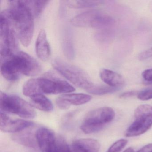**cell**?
<instances>
[{"label": "cell", "mask_w": 152, "mask_h": 152, "mask_svg": "<svg viewBox=\"0 0 152 152\" xmlns=\"http://www.w3.org/2000/svg\"><path fill=\"white\" fill-rule=\"evenodd\" d=\"M9 2V8L2 12L13 24L21 43L24 47H28L34 32V16L25 1H10Z\"/></svg>", "instance_id": "obj_1"}, {"label": "cell", "mask_w": 152, "mask_h": 152, "mask_svg": "<svg viewBox=\"0 0 152 152\" xmlns=\"http://www.w3.org/2000/svg\"><path fill=\"white\" fill-rule=\"evenodd\" d=\"M41 71L42 67L39 62L23 51L17 52L1 60V75L10 81L17 80L23 75L36 76Z\"/></svg>", "instance_id": "obj_2"}, {"label": "cell", "mask_w": 152, "mask_h": 152, "mask_svg": "<svg viewBox=\"0 0 152 152\" xmlns=\"http://www.w3.org/2000/svg\"><path fill=\"white\" fill-rule=\"evenodd\" d=\"M115 117V111L111 107L97 108L86 114L80 128L86 134L96 133L111 123Z\"/></svg>", "instance_id": "obj_3"}, {"label": "cell", "mask_w": 152, "mask_h": 152, "mask_svg": "<svg viewBox=\"0 0 152 152\" xmlns=\"http://www.w3.org/2000/svg\"><path fill=\"white\" fill-rule=\"evenodd\" d=\"M52 64L60 74L78 88L87 91L94 85L87 73L79 67L59 58L54 59Z\"/></svg>", "instance_id": "obj_4"}, {"label": "cell", "mask_w": 152, "mask_h": 152, "mask_svg": "<svg viewBox=\"0 0 152 152\" xmlns=\"http://www.w3.org/2000/svg\"><path fill=\"white\" fill-rule=\"evenodd\" d=\"M1 112L17 115L25 119H32L36 113L31 104L18 96L1 92Z\"/></svg>", "instance_id": "obj_5"}, {"label": "cell", "mask_w": 152, "mask_h": 152, "mask_svg": "<svg viewBox=\"0 0 152 152\" xmlns=\"http://www.w3.org/2000/svg\"><path fill=\"white\" fill-rule=\"evenodd\" d=\"M16 32L10 20L1 12L0 18V51L1 59H5L15 54L17 49Z\"/></svg>", "instance_id": "obj_6"}, {"label": "cell", "mask_w": 152, "mask_h": 152, "mask_svg": "<svg viewBox=\"0 0 152 152\" xmlns=\"http://www.w3.org/2000/svg\"><path fill=\"white\" fill-rule=\"evenodd\" d=\"M36 79L39 90L42 94H66L75 90L69 83L60 79L51 72H48L42 77Z\"/></svg>", "instance_id": "obj_7"}, {"label": "cell", "mask_w": 152, "mask_h": 152, "mask_svg": "<svg viewBox=\"0 0 152 152\" xmlns=\"http://www.w3.org/2000/svg\"><path fill=\"white\" fill-rule=\"evenodd\" d=\"M135 121L126 130V137L140 136L152 126V106L148 104L139 106L134 112Z\"/></svg>", "instance_id": "obj_8"}, {"label": "cell", "mask_w": 152, "mask_h": 152, "mask_svg": "<svg viewBox=\"0 0 152 152\" xmlns=\"http://www.w3.org/2000/svg\"><path fill=\"white\" fill-rule=\"evenodd\" d=\"M31 121L21 119H12L4 113L1 112L0 129L8 133H17L34 125Z\"/></svg>", "instance_id": "obj_9"}, {"label": "cell", "mask_w": 152, "mask_h": 152, "mask_svg": "<svg viewBox=\"0 0 152 152\" xmlns=\"http://www.w3.org/2000/svg\"><path fill=\"white\" fill-rule=\"evenodd\" d=\"M35 133L37 145L42 152H52L58 139L55 132L46 127H41Z\"/></svg>", "instance_id": "obj_10"}, {"label": "cell", "mask_w": 152, "mask_h": 152, "mask_svg": "<svg viewBox=\"0 0 152 152\" xmlns=\"http://www.w3.org/2000/svg\"><path fill=\"white\" fill-rule=\"evenodd\" d=\"M36 54L42 61L49 60L51 55L50 46L47 39L45 30L42 29L39 33L35 44Z\"/></svg>", "instance_id": "obj_11"}, {"label": "cell", "mask_w": 152, "mask_h": 152, "mask_svg": "<svg viewBox=\"0 0 152 152\" xmlns=\"http://www.w3.org/2000/svg\"><path fill=\"white\" fill-rule=\"evenodd\" d=\"M100 148L99 141L93 139H78L72 144V152H99Z\"/></svg>", "instance_id": "obj_12"}, {"label": "cell", "mask_w": 152, "mask_h": 152, "mask_svg": "<svg viewBox=\"0 0 152 152\" xmlns=\"http://www.w3.org/2000/svg\"><path fill=\"white\" fill-rule=\"evenodd\" d=\"M100 11L92 10L86 11L74 17L71 20L72 25L77 27H91Z\"/></svg>", "instance_id": "obj_13"}, {"label": "cell", "mask_w": 152, "mask_h": 152, "mask_svg": "<svg viewBox=\"0 0 152 152\" xmlns=\"http://www.w3.org/2000/svg\"><path fill=\"white\" fill-rule=\"evenodd\" d=\"M100 77L107 85L113 88H121L124 83V80L120 74L108 69H102L100 72Z\"/></svg>", "instance_id": "obj_14"}, {"label": "cell", "mask_w": 152, "mask_h": 152, "mask_svg": "<svg viewBox=\"0 0 152 152\" xmlns=\"http://www.w3.org/2000/svg\"><path fill=\"white\" fill-rule=\"evenodd\" d=\"M30 98L32 106L41 111L51 112L54 109L52 102L42 93L35 94Z\"/></svg>", "instance_id": "obj_15"}, {"label": "cell", "mask_w": 152, "mask_h": 152, "mask_svg": "<svg viewBox=\"0 0 152 152\" xmlns=\"http://www.w3.org/2000/svg\"><path fill=\"white\" fill-rule=\"evenodd\" d=\"M63 48L66 56L69 59L75 57V52L72 38V31L67 26H64L63 35Z\"/></svg>", "instance_id": "obj_16"}, {"label": "cell", "mask_w": 152, "mask_h": 152, "mask_svg": "<svg viewBox=\"0 0 152 152\" xmlns=\"http://www.w3.org/2000/svg\"><path fill=\"white\" fill-rule=\"evenodd\" d=\"M12 137L14 141L25 146L35 148L37 145L35 133L34 134L31 132L23 131L20 132L14 133Z\"/></svg>", "instance_id": "obj_17"}, {"label": "cell", "mask_w": 152, "mask_h": 152, "mask_svg": "<svg viewBox=\"0 0 152 152\" xmlns=\"http://www.w3.org/2000/svg\"><path fill=\"white\" fill-rule=\"evenodd\" d=\"M63 100L69 107L72 105H80L89 102L92 99V97L88 94L83 93H72L65 94L60 96Z\"/></svg>", "instance_id": "obj_18"}, {"label": "cell", "mask_w": 152, "mask_h": 152, "mask_svg": "<svg viewBox=\"0 0 152 152\" xmlns=\"http://www.w3.org/2000/svg\"><path fill=\"white\" fill-rule=\"evenodd\" d=\"M115 24V20L110 16L100 12L96 18L92 28L98 29H108Z\"/></svg>", "instance_id": "obj_19"}, {"label": "cell", "mask_w": 152, "mask_h": 152, "mask_svg": "<svg viewBox=\"0 0 152 152\" xmlns=\"http://www.w3.org/2000/svg\"><path fill=\"white\" fill-rule=\"evenodd\" d=\"M66 2L70 7L82 9L98 7L102 5L104 1H66Z\"/></svg>", "instance_id": "obj_20"}, {"label": "cell", "mask_w": 152, "mask_h": 152, "mask_svg": "<svg viewBox=\"0 0 152 152\" xmlns=\"http://www.w3.org/2000/svg\"><path fill=\"white\" fill-rule=\"evenodd\" d=\"M31 9L33 14L36 17H39L43 12L50 1H25Z\"/></svg>", "instance_id": "obj_21"}, {"label": "cell", "mask_w": 152, "mask_h": 152, "mask_svg": "<svg viewBox=\"0 0 152 152\" xmlns=\"http://www.w3.org/2000/svg\"><path fill=\"white\" fill-rule=\"evenodd\" d=\"M23 94L26 96L31 97L35 94L41 93L39 90L37 79H32L25 83L23 88Z\"/></svg>", "instance_id": "obj_22"}, {"label": "cell", "mask_w": 152, "mask_h": 152, "mask_svg": "<svg viewBox=\"0 0 152 152\" xmlns=\"http://www.w3.org/2000/svg\"><path fill=\"white\" fill-rule=\"evenodd\" d=\"M120 89V88L110 87L108 85H95L94 84L87 91L93 95H104L113 93Z\"/></svg>", "instance_id": "obj_23"}, {"label": "cell", "mask_w": 152, "mask_h": 152, "mask_svg": "<svg viewBox=\"0 0 152 152\" xmlns=\"http://www.w3.org/2000/svg\"><path fill=\"white\" fill-rule=\"evenodd\" d=\"M52 152H72L66 140L60 137H58L56 145Z\"/></svg>", "instance_id": "obj_24"}, {"label": "cell", "mask_w": 152, "mask_h": 152, "mask_svg": "<svg viewBox=\"0 0 152 152\" xmlns=\"http://www.w3.org/2000/svg\"><path fill=\"white\" fill-rule=\"evenodd\" d=\"M128 140L124 139H121L115 141L108 148L106 152H121L126 146Z\"/></svg>", "instance_id": "obj_25"}, {"label": "cell", "mask_w": 152, "mask_h": 152, "mask_svg": "<svg viewBox=\"0 0 152 152\" xmlns=\"http://www.w3.org/2000/svg\"><path fill=\"white\" fill-rule=\"evenodd\" d=\"M137 97L143 101L149 100L152 99V88L145 89L138 92Z\"/></svg>", "instance_id": "obj_26"}, {"label": "cell", "mask_w": 152, "mask_h": 152, "mask_svg": "<svg viewBox=\"0 0 152 152\" xmlns=\"http://www.w3.org/2000/svg\"><path fill=\"white\" fill-rule=\"evenodd\" d=\"M143 80L148 84H152V69H147L142 73Z\"/></svg>", "instance_id": "obj_27"}, {"label": "cell", "mask_w": 152, "mask_h": 152, "mask_svg": "<svg viewBox=\"0 0 152 152\" xmlns=\"http://www.w3.org/2000/svg\"><path fill=\"white\" fill-rule=\"evenodd\" d=\"M152 57V47L143 51L138 56L139 60H144Z\"/></svg>", "instance_id": "obj_28"}, {"label": "cell", "mask_w": 152, "mask_h": 152, "mask_svg": "<svg viewBox=\"0 0 152 152\" xmlns=\"http://www.w3.org/2000/svg\"><path fill=\"white\" fill-rule=\"evenodd\" d=\"M138 92L135 91H127V92H124L122 93L120 95V98H126L130 97L133 96L135 95H137Z\"/></svg>", "instance_id": "obj_29"}, {"label": "cell", "mask_w": 152, "mask_h": 152, "mask_svg": "<svg viewBox=\"0 0 152 152\" xmlns=\"http://www.w3.org/2000/svg\"><path fill=\"white\" fill-rule=\"evenodd\" d=\"M137 152H152V143L144 146Z\"/></svg>", "instance_id": "obj_30"}, {"label": "cell", "mask_w": 152, "mask_h": 152, "mask_svg": "<svg viewBox=\"0 0 152 152\" xmlns=\"http://www.w3.org/2000/svg\"><path fill=\"white\" fill-rule=\"evenodd\" d=\"M124 152H134V150H133V148H127L125 149Z\"/></svg>", "instance_id": "obj_31"}]
</instances>
